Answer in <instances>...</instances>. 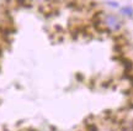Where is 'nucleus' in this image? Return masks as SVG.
<instances>
[{"label": "nucleus", "mask_w": 133, "mask_h": 131, "mask_svg": "<svg viewBox=\"0 0 133 131\" xmlns=\"http://www.w3.org/2000/svg\"><path fill=\"white\" fill-rule=\"evenodd\" d=\"M104 22L110 31H118L122 27V21L118 19V16H116L115 14L105 15Z\"/></svg>", "instance_id": "obj_1"}, {"label": "nucleus", "mask_w": 133, "mask_h": 131, "mask_svg": "<svg viewBox=\"0 0 133 131\" xmlns=\"http://www.w3.org/2000/svg\"><path fill=\"white\" fill-rule=\"evenodd\" d=\"M121 13H122L123 15H126V16H132L133 15V9L131 8V6H124V8L121 9Z\"/></svg>", "instance_id": "obj_2"}, {"label": "nucleus", "mask_w": 133, "mask_h": 131, "mask_svg": "<svg viewBox=\"0 0 133 131\" xmlns=\"http://www.w3.org/2000/svg\"><path fill=\"white\" fill-rule=\"evenodd\" d=\"M122 62H123V67H124V69H126V71H131V69L133 68L132 61H129V59H127V58H124Z\"/></svg>", "instance_id": "obj_3"}, {"label": "nucleus", "mask_w": 133, "mask_h": 131, "mask_svg": "<svg viewBox=\"0 0 133 131\" xmlns=\"http://www.w3.org/2000/svg\"><path fill=\"white\" fill-rule=\"evenodd\" d=\"M107 4H109L110 6H114V8H118V4H117L116 1H109Z\"/></svg>", "instance_id": "obj_4"}]
</instances>
